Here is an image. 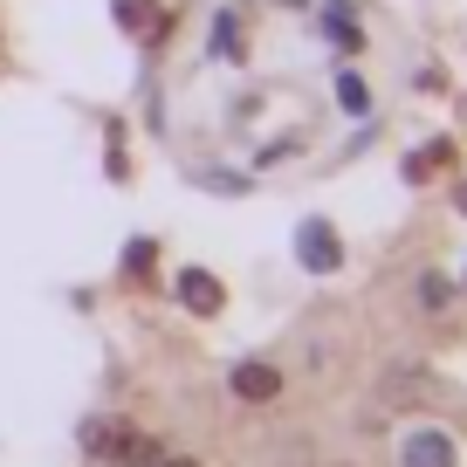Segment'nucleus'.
Masks as SVG:
<instances>
[{"instance_id": "1", "label": "nucleus", "mask_w": 467, "mask_h": 467, "mask_svg": "<svg viewBox=\"0 0 467 467\" xmlns=\"http://www.w3.org/2000/svg\"><path fill=\"white\" fill-rule=\"evenodd\" d=\"M83 453L89 461H110V467H145L151 440L131 420H83Z\"/></svg>"}, {"instance_id": "2", "label": "nucleus", "mask_w": 467, "mask_h": 467, "mask_svg": "<svg viewBox=\"0 0 467 467\" xmlns=\"http://www.w3.org/2000/svg\"><path fill=\"white\" fill-rule=\"evenodd\" d=\"M296 254H303V268H317V275H337V262H344V248H337V234L323 227V220H303Z\"/></svg>"}, {"instance_id": "3", "label": "nucleus", "mask_w": 467, "mask_h": 467, "mask_svg": "<svg viewBox=\"0 0 467 467\" xmlns=\"http://www.w3.org/2000/svg\"><path fill=\"white\" fill-rule=\"evenodd\" d=\"M179 303H186V309H200V317H213V309L227 303V296H220V282L206 275V268H186V275H179Z\"/></svg>"}, {"instance_id": "4", "label": "nucleus", "mask_w": 467, "mask_h": 467, "mask_svg": "<svg viewBox=\"0 0 467 467\" xmlns=\"http://www.w3.org/2000/svg\"><path fill=\"white\" fill-rule=\"evenodd\" d=\"M399 461H406V467H453V440L447 433H412Z\"/></svg>"}, {"instance_id": "5", "label": "nucleus", "mask_w": 467, "mask_h": 467, "mask_svg": "<svg viewBox=\"0 0 467 467\" xmlns=\"http://www.w3.org/2000/svg\"><path fill=\"white\" fill-rule=\"evenodd\" d=\"M117 15H124V28H131V35H145V42H159V35H165V7H159V0H117Z\"/></svg>"}, {"instance_id": "6", "label": "nucleus", "mask_w": 467, "mask_h": 467, "mask_svg": "<svg viewBox=\"0 0 467 467\" xmlns=\"http://www.w3.org/2000/svg\"><path fill=\"white\" fill-rule=\"evenodd\" d=\"M282 379L268 365H234V399H275Z\"/></svg>"}, {"instance_id": "7", "label": "nucleus", "mask_w": 467, "mask_h": 467, "mask_svg": "<svg viewBox=\"0 0 467 467\" xmlns=\"http://www.w3.org/2000/svg\"><path fill=\"white\" fill-rule=\"evenodd\" d=\"M337 103H344V110H371V89L358 83V76H337Z\"/></svg>"}, {"instance_id": "8", "label": "nucleus", "mask_w": 467, "mask_h": 467, "mask_svg": "<svg viewBox=\"0 0 467 467\" xmlns=\"http://www.w3.org/2000/svg\"><path fill=\"white\" fill-rule=\"evenodd\" d=\"M447 165V145H433V151H412L406 159V179H426V172H440Z\"/></svg>"}, {"instance_id": "9", "label": "nucleus", "mask_w": 467, "mask_h": 467, "mask_svg": "<svg viewBox=\"0 0 467 467\" xmlns=\"http://www.w3.org/2000/svg\"><path fill=\"white\" fill-rule=\"evenodd\" d=\"M420 296H426V309H447V303H453V296H447V282H440V275H426V282H420Z\"/></svg>"}, {"instance_id": "10", "label": "nucleus", "mask_w": 467, "mask_h": 467, "mask_svg": "<svg viewBox=\"0 0 467 467\" xmlns=\"http://www.w3.org/2000/svg\"><path fill=\"white\" fill-rule=\"evenodd\" d=\"M145 467H200V461H186V453H165V461H145Z\"/></svg>"}, {"instance_id": "11", "label": "nucleus", "mask_w": 467, "mask_h": 467, "mask_svg": "<svg viewBox=\"0 0 467 467\" xmlns=\"http://www.w3.org/2000/svg\"><path fill=\"white\" fill-rule=\"evenodd\" d=\"M453 206H461V213H467V179H461V192H453Z\"/></svg>"}]
</instances>
